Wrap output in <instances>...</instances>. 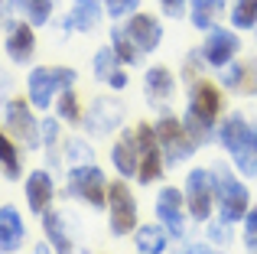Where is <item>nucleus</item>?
<instances>
[{"instance_id": "8", "label": "nucleus", "mask_w": 257, "mask_h": 254, "mask_svg": "<svg viewBox=\"0 0 257 254\" xmlns=\"http://www.w3.org/2000/svg\"><path fill=\"white\" fill-rule=\"evenodd\" d=\"M69 196L85 199V202L94 205V209L107 205V183H104V173H101L94 163H88V166H72V170H69Z\"/></svg>"}, {"instance_id": "17", "label": "nucleus", "mask_w": 257, "mask_h": 254, "mask_svg": "<svg viewBox=\"0 0 257 254\" xmlns=\"http://www.w3.org/2000/svg\"><path fill=\"white\" fill-rule=\"evenodd\" d=\"M228 10V0H189V20L195 30L208 33Z\"/></svg>"}, {"instance_id": "23", "label": "nucleus", "mask_w": 257, "mask_h": 254, "mask_svg": "<svg viewBox=\"0 0 257 254\" xmlns=\"http://www.w3.org/2000/svg\"><path fill=\"white\" fill-rule=\"evenodd\" d=\"M144 82H147V98H150V101H166V98L173 95V88H176L173 72L163 69V65H153V69L147 72Z\"/></svg>"}, {"instance_id": "13", "label": "nucleus", "mask_w": 257, "mask_h": 254, "mask_svg": "<svg viewBox=\"0 0 257 254\" xmlns=\"http://www.w3.org/2000/svg\"><path fill=\"white\" fill-rule=\"evenodd\" d=\"M124 33L134 39V46H137L140 52H153L160 46V39H163V26H160L157 17H150V13H131L124 23Z\"/></svg>"}, {"instance_id": "21", "label": "nucleus", "mask_w": 257, "mask_h": 254, "mask_svg": "<svg viewBox=\"0 0 257 254\" xmlns=\"http://www.w3.org/2000/svg\"><path fill=\"white\" fill-rule=\"evenodd\" d=\"M23 244V222L17 209H0V251H17Z\"/></svg>"}, {"instance_id": "31", "label": "nucleus", "mask_w": 257, "mask_h": 254, "mask_svg": "<svg viewBox=\"0 0 257 254\" xmlns=\"http://www.w3.org/2000/svg\"><path fill=\"white\" fill-rule=\"evenodd\" d=\"M117 56H114V49H98L94 52V75L101 78V82H111L114 72H117Z\"/></svg>"}, {"instance_id": "29", "label": "nucleus", "mask_w": 257, "mask_h": 254, "mask_svg": "<svg viewBox=\"0 0 257 254\" xmlns=\"http://www.w3.org/2000/svg\"><path fill=\"white\" fill-rule=\"evenodd\" d=\"M59 117H62V121H69V124H82L85 121V117H82V108H78V98H75V91H72V88L59 91Z\"/></svg>"}, {"instance_id": "40", "label": "nucleus", "mask_w": 257, "mask_h": 254, "mask_svg": "<svg viewBox=\"0 0 257 254\" xmlns=\"http://www.w3.org/2000/svg\"><path fill=\"white\" fill-rule=\"evenodd\" d=\"M254 33H257V26H254Z\"/></svg>"}, {"instance_id": "38", "label": "nucleus", "mask_w": 257, "mask_h": 254, "mask_svg": "<svg viewBox=\"0 0 257 254\" xmlns=\"http://www.w3.org/2000/svg\"><path fill=\"white\" fill-rule=\"evenodd\" d=\"M182 254H215V251L208 248V244H189V248L182 251Z\"/></svg>"}, {"instance_id": "35", "label": "nucleus", "mask_w": 257, "mask_h": 254, "mask_svg": "<svg viewBox=\"0 0 257 254\" xmlns=\"http://www.w3.org/2000/svg\"><path fill=\"white\" fill-rule=\"evenodd\" d=\"M160 7H163V13L173 17V20H179V17L189 13V0H160Z\"/></svg>"}, {"instance_id": "11", "label": "nucleus", "mask_w": 257, "mask_h": 254, "mask_svg": "<svg viewBox=\"0 0 257 254\" xmlns=\"http://www.w3.org/2000/svg\"><path fill=\"white\" fill-rule=\"evenodd\" d=\"M182 205H186V196H182L179 189H173V186L160 189V196H157V215H160V225H163L173 238L186 235V209H182Z\"/></svg>"}, {"instance_id": "24", "label": "nucleus", "mask_w": 257, "mask_h": 254, "mask_svg": "<svg viewBox=\"0 0 257 254\" xmlns=\"http://www.w3.org/2000/svg\"><path fill=\"white\" fill-rule=\"evenodd\" d=\"M43 228H46V241L52 244V251L59 254H72V238L65 235V225H62V215L59 212H43Z\"/></svg>"}, {"instance_id": "19", "label": "nucleus", "mask_w": 257, "mask_h": 254, "mask_svg": "<svg viewBox=\"0 0 257 254\" xmlns=\"http://www.w3.org/2000/svg\"><path fill=\"white\" fill-rule=\"evenodd\" d=\"M52 176L46 170H36V173H30V179H26V202H30V209L33 212H39L43 215L46 209H49V202H52Z\"/></svg>"}, {"instance_id": "10", "label": "nucleus", "mask_w": 257, "mask_h": 254, "mask_svg": "<svg viewBox=\"0 0 257 254\" xmlns=\"http://www.w3.org/2000/svg\"><path fill=\"white\" fill-rule=\"evenodd\" d=\"M238 49H241L238 33L212 26L208 36H205V43H202V59H205L208 65H215V69H221V65H228L234 56H238Z\"/></svg>"}, {"instance_id": "20", "label": "nucleus", "mask_w": 257, "mask_h": 254, "mask_svg": "<svg viewBox=\"0 0 257 254\" xmlns=\"http://www.w3.org/2000/svg\"><path fill=\"white\" fill-rule=\"evenodd\" d=\"M101 20V0H75L65 17V30H78V33H91Z\"/></svg>"}, {"instance_id": "32", "label": "nucleus", "mask_w": 257, "mask_h": 254, "mask_svg": "<svg viewBox=\"0 0 257 254\" xmlns=\"http://www.w3.org/2000/svg\"><path fill=\"white\" fill-rule=\"evenodd\" d=\"M101 7H104V10L111 13L114 20H120V17H131V13H137L140 0H101Z\"/></svg>"}, {"instance_id": "16", "label": "nucleus", "mask_w": 257, "mask_h": 254, "mask_svg": "<svg viewBox=\"0 0 257 254\" xmlns=\"http://www.w3.org/2000/svg\"><path fill=\"white\" fill-rule=\"evenodd\" d=\"M7 124L13 127L17 137H23L26 147L39 144V127H36V121H33V111L26 108V101H10L7 104Z\"/></svg>"}, {"instance_id": "25", "label": "nucleus", "mask_w": 257, "mask_h": 254, "mask_svg": "<svg viewBox=\"0 0 257 254\" xmlns=\"http://www.w3.org/2000/svg\"><path fill=\"white\" fill-rule=\"evenodd\" d=\"M111 49H114V56H117L120 65H137L140 56H144V52L134 46V39L124 33V26H114L111 30Z\"/></svg>"}, {"instance_id": "14", "label": "nucleus", "mask_w": 257, "mask_h": 254, "mask_svg": "<svg viewBox=\"0 0 257 254\" xmlns=\"http://www.w3.org/2000/svg\"><path fill=\"white\" fill-rule=\"evenodd\" d=\"M218 85H225L228 91H241V95H257V65L254 62H238L231 59L228 65H221Z\"/></svg>"}, {"instance_id": "4", "label": "nucleus", "mask_w": 257, "mask_h": 254, "mask_svg": "<svg viewBox=\"0 0 257 254\" xmlns=\"http://www.w3.org/2000/svg\"><path fill=\"white\" fill-rule=\"evenodd\" d=\"M26 85H30V101L36 104L39 111H46L59 91H65V88L75 85V69H65V65H43V69L30 72V82Z\"/></svg>"}, {"instance_id": "7", "label": "nucleus", "mask_w": 257, "mask_h": 254, "mask_svg": "<svg viewBox=\"0 0 257 254\" xmlns=\"http://www.w3.org/2000/svg\"><path fill=\"white\" fill-rule=\"evenodd\" d=\"M107 209H111V231L117 238L137 231V199L124 186V179L107 186Z\"/></svg>"}, {"instance_id": "28", "label": "nucleus", "mask_w": 257, "mask_h": 254, "mask_svg": "<svg viewBox=\"0 0 257 254\" xmlns=\"http://www.w3.org/2000/svg\"><path fill=\"white\" fill-rule=\"evenodd\" d=\"M0 166H4V173L10 179L20 176V153H17V147H13V140L4 137V131H0Z\"/></svg>"}, {"instance_id": "36", "label": "nucleus", "mask_w": 257, "mask_h": 254, "mask_svg": "<svg viewBox=\"0 0 257 254\" xmlns=\"http://www.w3.org/2000/svg\"><path fill=\"white\" fill-rule=\"evenodd\" d=\"M56 134H59V124H56V121H46V124H43V140H46L49 147L56 144Z\"/></svg>"}, {"instance_id": "30", "label": "nucleus", "mask_w": 257, "mask_h": 254, "mask_svg": "<svg viewBox=\"0 0 257 254\" xmlns=\"http://www.w3.org/2000/svg\"><path fill=\"white\" fill-rule=\"evenodd\" d=\"M65 157H69L72 166H88V163H94L91 144H88V140H78V137H72L69 144H65Z\"/></svg>"}, {"instance_id": "15", "label": "nucleus", "mask_w": 257, "mask_h": 254, "mask_svg": "<svg viewBox=\"0 0 257 254\" xmlns=\"http://www.w3.org/2000/svg\"><path fill=\"white\" fill-rule=\"evenodd\" d=\"M111 163L114 170L120 173V179H131L137 176V166H140V144H137V131L134 134H124V137L114 144L111 150Z\"/></svg>"}, {"instance_id": "1", "label": "nucleus", "mask_w": 257, "mask_h": 254, "mask_svg": "<svg viewBox=\"0 0 257 254\" xmlns=\"http://www.w3.org/2000/svg\"><path fill=\"white\" fill-rule=\"evenodd\" d=\"M221 117V88L205 78H195L189 91V111H186V131L195 137V144H205L212 127Z\"/></svg>"}, {"instance_id": "39", "label": "nucleus", "mask_w": 257, "mask_h": 254, "mask_svg": "<svg viewBox=\"0 0 257 254\" xmlns=\"http://www.w3.org/2000/svg\"><path fill=\"white\" fill-rule=\"evenodd\" d=\"M33 254H52V244H46V241H39V244H36V251H33Z\"/></svg>"}, {"instance_id": "5", "label": "nucleus", "mask_w": 257, "mask_h": 254, "mask_svg": "<svg viewBox=\"0 0 257 254\" xmlns=\"http://www.w3.org/2000/svg\"><path fill=\"white\" fill-rule=\"evenodd\" d=\"M153 131H157V140H160V150H163V160L166 166H176L182 163V160H189L195 153V137L186 131V124L176 121L173 114H163L157 124H153Z\"/></svg>"}, {"instance_id": "18", "label": "nucleus", "mask_w": 257, "mask_h": 254, "mask_svg": "<svg viewBox=\"0 0 257 254\" xmlns=\"http://www.w3.org/2000/svg\"><path fill=\"white\" fill-rule=\"evenodd\" d=\"M7 52L13 62H30L36 52V36H33V23H17L7 33Z\"/></svg>"}, {"instance_id": "34", "label": "nucleus", "mask_w": 257, "mask_h": 254, "mask_svg": "<svg viewBox=\"0 0 257 254\" xmlns=\"http://www.w3.org/2000/svg\"><path fill=\"white\" fill-rule=\"evenodd\" d=\"M208 238L215 244H231V225L218 218V225H208Z\"/></svg>"}, {"instance_id": "33", "label": "nucleus", "mask_w": 257, "mask_h": 254, "mask_svg": "<svg viewBox=\"0 0 257 254\" xmlns=\"http://www.w3.org/2000/svg\"><path fill=\"white\" fill-rule=\"evenodd\" d=\"M244 248L247 254H257V205L244 215Z\"/></svg>"}, {"instance_id": "12", "label": "nucleus", "mask_w": 257, "mask_h": 254, "mask_svg": "<svg viewBox=\"0 0 257 254\" xmlns=\"http://www.w3.org/2000/svg\"><path fill=\"white\" fill-rule=\"evenodd\" d=\"M124 124V104L114 101V98H94L91 114L85 117V127L91 137H101V134H111Z\"/></svg>"}, {"instance_id": "27", "label": "nucleus", "mask_w": 257, "mask_h": 254, "mask_svg": "<svg viewBox=\"0 0 257 254\" xmlns=\"http://www.w3.org/2000/svg\"><path fill=\"white\" fill-rule=\"evenodd\" d=\"M231 26L234 30H254L257 26V0H234L231 4Z\"/></svg>"}, {"instance_id": "22", "label": "nucleus", "mask_w": 257, "mask_h": 254, "mask_svg": "<svg viewBox=\"0 0 257 254\" xmlns=\"http://www.w3.org/2000/svg\"><path fill=\"white\" fill-rule=\"evenodd\" d=\"M170 248V231L163 225H140L137 228V251L140 254H163Z\"/></svg>"}, {"instance_id": "6", "label": "nucleus", "mask_w": 257, "mask_h": 254, "mask_svg": "<svg viewBox=\"0 0 257 254\" xmlns=\"http://www.w3.org/2000/svg\"><path fill=\"white\" fill-rule=\"evenodd\" d=\"M186 209L195 222H208L212 218V209H215V176L212 170H192L186 176Z\"/></svg>"}, {"instance_id": "26", "label": "nucleus", "mask_w": 257, "mask_h": 254, "mask_svg": "<svg viewBox=\"0 0 257 254\" xmlns=\"http://www.w3.org/2000/svg\"><path fill=\"white\" fill-rule=\"evenodd\" d=\"M10 4H13V10L23 13L26 23H33V26H43L46 20L52 17V0H10Z\"/></svg>"}, {"instance_id": "2", "label": "nucleus", "mask_w": 257, "mask_h": 254, "mask_svg": "<svg viewBox=\"0 0 257 254\" xmlns=\"http://www.w3.org/2000/svg\"><path fill=\"white\" fill-rule=\"evenodd\" d=\"M218 137H221V147L231 153V160H234L241 176H257V127L247 124L244 114L231 111V114L221 121Z\"/></svg>"}, {"instance_id": "3", "label": "nucleus", "mask_w": 257, "mask_h": 254, "mask_svg": "<svg viewBox=\"0 0 257 254\" xmlns=\"http://www.w3.org/2000/svg\"><path fill=\"white\" fill-rule=\"evenodd\" d=\"M212 176H215V205H218V218L228 222V225L244 222L247 209H251V192H247V186L241 183L225 163L215 166Z\"/></svg>"}, {"instance_id": "9", "label": "nucleus", "mask_w": 257, "mask_h": 254, "mask_svg": "<svg viewBox=\"0 0 257 254\" xmlns=\"http://www.w3.org/2000/svg\"><path fill=\"white\" fill-rule=\"evenodd\" d=\"M137 144H140V166H137V183L150 186L163 176L166 170V160H163V150H160V140H157V131L150 124H140L137 127Z\"/></svg>"}, {"instance_id": "37", "label": "nucleus", "mask_w": 257, "mask_h": 254, "mask_svg": "<svg viewBox=\"0 0 257 254\" xmlns=\"http://www.w3.org/2000/svg\"><path fill=\"white\" fill-rule=\"evenodd\" d=\"M107 85H111V88H114V91H120V88H127V75H124V72H114V78H111V82H107Z\"/></svg>"}]
</instances>
